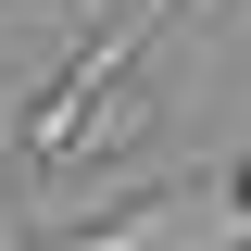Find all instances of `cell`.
<instances>
[{
    "instance_id": "obj_1",
    "label": "cell",
    "mask_w": 251,
    "mask_h": 251,
    "mask_svg": "<svg viewBox=\"0 0 251 251\" xmlns=\"http://www.w3.org/2000/svg\"><path fill=\"white\" fill-rule=\"evenodd\" d=\"M38 251H251V214L226 201V176H188V188H151V201H126V214L50 226Z\"/></svg>"
}]
</instances>
